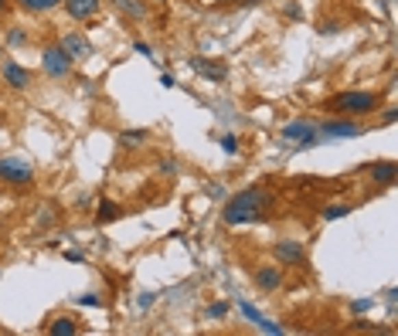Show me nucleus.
Masks as SVG:
<instances>
[{"mask_svg": "<svg viewBox=\"0 0 398 336\" xmlns=\"http://www.w3.org/2000/svg\"><path fill=\"white\" fill-rule=\"evenodd\" d=\"M228 313H232V306H228V302H211V306L204 309V316H208V320H225Z\"/></svg>", "mask_w": 398, "mask_h": 336, "instance_id": "obj_19", "label": "nucleus"}, {"mask_svg": "<svg viewBox=\"0 0 398 336\" xmlns=\"http://www.w3.org/2000/svg\"><path fill=\"white\" fill-rule=\"evenodd\" d=\"M0 180L10 187H31L34 183V167L24 157H0Z\"/></svg>", "mask_w": 398, "mask_h": 336, "instance_id": "obj_3", "label": "nucleus"}, {"mask_svg": "<svg viewBox=\"0 0 398 336\" xmlns=\"http://www.w3.org/2000/svg\"><path fill=\"white\" fill-rule=\"evenodd\" d=\"M143 140H147L143 129H129V133H123V143H133V146H136V143H143Z\"/></svg>", "mask_w": 398, "mask_h": 336, "instance_id": "obj_23", "label": "nucleus"}, {"mask_svg": "<svg viewBox=\"0 0 398 336\" xmlns=\"http://www.w3.org/2000/svg\"><path fill=\"white\" fill-rule=\"evenodd\" d=\"M62 7L69 10L72 21H89L99 10V0H62Z\"/></svg>", "mask_w": 398, "mask_h": 336, "instance_id": "obj_13", "label": "nucleus"}, {"mask_svg": "<svg viewBox=\"0 0 398 336\" xmlns=\"http://www.w3.org/2000/svg\"><path fill=\"white\" fill-rule=\"evenodd\" d=\"M368 177L378 183V187H395V177H398V167L395 160H378L368 167Z\"/></svg>", "mask_w": 398, "mask_h": 336, "instance_id": "obj_11", "label": "nucleus"}, {"mask_svg": "<svg viewBox=\"0 0 398 336\" xmlns=\"http://www.w3.org/2000/svg\"><path fill=\"white\" fill-rule=\"evenodd\" d=\"M221 150H225V153H238V140H235L232 133H228V136H221Z\"/></svg>", "mask_w": 398, "mask_h": 336, "instance_id": "obj_24", "label": "nucleus"}, {"mask_svg": "<svg viewBox=\"0 0 398 336\" xmlns=\"http://www.w3.org/2000/svg\"><path fill=\"white\" fill-rule=\"evenodd\" d=\"M316 133H323V136H330V140H354V136L364 133V126H361L358 119H351V116H334V119L320 122Z\"/></svg>", "mask_w": 398, "mask_h": 336, "instance_id": "obj_5", "label": "nucleus"}, {"mask_svg": "<svg viewBox=\"0 0 398 336\" xmlns=\"http://www.w3.org/2000/svg\"><path fill=\"white\" fill-rule=\"evenodd\" d=\"M191 68H195V72H201L204 79H211V82H225V79H228V68H225V65H218V62L195 58V62H191Z\"/></svg>", "mask_w": 398, "mask_h": 336, "instance_id": "obj_14", "label": "nucleus"}, {"mask_svg": "<svg viewBox=\"0 0 398 336\" xmlns=\"http://www.w3.org/2000/svg\"><path fill=\"white\" fill-rule=\"evenodd\" d=\"M0 75H3V82L10 85V88H31V72H27L24 65L10 62V58L0 65Z\"/></svg>", "mask_w": 398, "mask_h": 336, "instance_id": "obj_10", "label": "nucleus"}, {"mask_svg": "<svg viewBox=\"0 0 398 336\" xmlns=\"http://www.w3.org/2000/svg\"><path fill=\"white\" fill-rule=\"evenodd\" d=\"M7 44H10V48H17V44H27V31H21V27H10V31H7Z\"/></svg>", "mask_w": 398, "mask_h": 336, "instance_id": "obj_22", "label": "nucleus"}, {"mask_svg": "<svg viewBox=\"0 0 398 336\" xmlns=\"http://www.w3.org/2000/svg\"><path fill=\"white\" fill-rule=\"evenodd\" d=\"M58 44H62V51H65L72 62H86V58H92V44H89V38H86L82 31H65Z\"/></svg>", "mask_w": 398, "mask_h": 336, "instance_id": "obj_7", "label": "nucleus"}, {"mask_svg": "<svg viewBox=\"0 0 398 336\" xmlns=\"http://www.w3.org/2000/svg\"><path fill=\"white\" fill-rule=\"evenodd\" d=\"M126 211L119 207V204H112V201H99V207H96V224H112V221H119Z\"/></svg>", "mask_w": 398, "mask_h": 336, "instance_id": "obj_15", "label": "nucleus"}, {"mask_svg": "<svg viewBox=\"0 0 398 336\" xmlns=\"http://www.w3.org/2000/svg\"><path fill=\"white\" fill-rule=\"evenodd\" d=\"M140 306L150 309V306H153V292H143V296H140Z\"/></svg>", "mask_w": 398, "mask_h": 336, "instance_id": "obj_28", "label": "nucleus"}, {"mask_svg": "<svg viewBox=\"0 0 398 336\" xmlns=\"http://www.w3.org/2000/svg\"><path fill=\"white\" fill-rule=\"evenodd\" d=\"M279 136H283L286 143H299V146H313V143L320 140L313 119H293V122H286V126L279 129Z\"/></svg>", "mask_w": 398, "mask_h": 336, "instance_id": "obj_6", "label": "nucleus"}, {"mask_svg": "<svg viewBox=\"0 0 398 336\" xmlns=\"http://www.w3.org/2000/svg\"><path fill=\"white\" fill-rule=\"evenodd\" d=\"M266 207H269V190L262 187V183H256V187H245V190H238L228 204H225V211H221V221L225 224H249V221H259L262 214H266Z\"/></svg>", "mask_w": 398, "mask_h": 336, "instance_id": "obj_1", "label": "nucleus"}, {"mask_svg": "<svg viewBox=\"0 0 398 336\" xmlns=\"http://www.w3.org/2000/svg\"><path fill=\"white\" fill-rule=\"evenodd\" d=\"M259 330H262V333H273V336H279V333H283V326H276V323H273V320H266V316H262Z\"/></svg>", "mask_w": 398, "mask_h": 336, "instance_id": "obj_25", "label": "nucleus"}, {"mask_svg": "<svg viewBox=\"0 0 398 336\" xmlns=\"http://www.w3.org/2000/svg\"><path fill=\"white\" fill-rule=\"evenodd\" d=\"M252 282H256L259 292H276V289L283 285V268H276V265H262V268H256Z\"/></svg>", "mask_w": 398, "mask_h": 336, "instance_id": "obj_9", "label": "nucleus"}, {"mask_svg": "<svg viewBox=\"0 0 398 336\" xmlns=\"http://www.w3.org/2000/svg\"><path fill=\"white\" fill-rule=\"evenodd\" d=\"M133 51H140L143 58H153V51H150V44H147V41H133Z\"/></svg>", "mask_w": 398, "mask_h": 336, "instance_id": "obj_26", "label": "nucleus"}, {"mask_svg": "<svg viewBox=\"0 0 398 336\" xmlns=\"http://www.w3.org/2000/svg\"><path fill=\"white\" fill-rule=\"evenodd\" d=\"M354 207L351 204H330V207H323V221H340V218H347Z\"/></svg>", "mask_w": 398, "mask_h": 336, "instance_id": "obj_18", "label": "nucleus"}, {"mask_svg": "<svg viewBox=\"0 0 398 336\" xmlns=\"http://www.w3.org/2000/svg\"><path fill=\"white\" fill-rule=\"evenodd\" d=\"M45 333L48 336H75V333H82V320H75V316H55L51 323H45Z\"/></svg>", "mask_w": 398, "mask_h": 336, "instance_id": "obj_12", "label": "nucleus"}, {"mask_svg": "<svg viewBox=\"0 0 398 336\" xmlns=\"http://www.w3.org/2000/svg\"><path fill=\"white\" fill-rule=\"evenodd\" d=\"M75 302H79V306H89V309H102V306H105V302H102L99 296H96V292H86V296H75Z\"/></svg>", "mask_w": 398, "mask_h": 336, "instance_id": "obj_21", "label": "nucleus"}, {"mask_svg": "<svg viewBox=\"0 0 398 336\" xmlns=\"http://www.w3.org/2000/svg\"><path fill=\"white\" fill-rule=\"evenodd\" d=\"M3 14H7V0H0V17H3Z\"/></svg>", "mask_w": 398, "mask_h": 336, "instance_id": "obj_30", "label": "nucleus"}, {"mask_svg": "<svg viewBox=\"0 0 398 336\" xmlns=\"http://www.w3.org/2000/svg\"><path fill=\"white\" fill-rule=\"evenodd\" d=\"M238 313H242V316H245L249 323H256V326L262 323V313H259L256 306H249V302H238Z\"/></svg>", "mask_w": 398, "mask_h": 336, "instance_id": "obj_20", "label": "nucleus"}, {"mask_svg": "<svg viewBox=\"0 0 398 336\" xmlns=\"http://www.w3.org/2000/svg\"><path fill=\"white\" fill-rule=\"evenodd\" d=\"M160 85H164V88H174V75H167V72H164V75H160Z\"/></svg>", "mask_w": 398, "mask_h": 336, "instance_id": "obj_29", "label": "nucleus"}, {"mask_svg": "<svg viewBox=\"0 0 398 336\" xmlns=\"http://www.w3.org/2000/svg\"><path fill=\"white\" fill-rule=\"evenodd\" d=\"M273 255H276L279 265H303L306 261V248H303V242H297V238H279L273 245Z\"/></svg>", "mask_w": 398, "mask_h": 336, "instance_id": "obj_8", "label": "nucleus"}, {"mask_svg": "<svg viewBox=\"0 0 398 336\" xmlns=\"http://www.w3.org/2000/svg\"><path fill=\"white\" fill-rule=\"evenodd\" d=\"M72 58L62 51V44H48L45 51H41V68H45V75L48 79H69L72 75Z\"/></svg>", "mask_w": 398, "mask_h": 336, "instance_id": "obj_4", "label": "nucleus"}, {"mask_svg": "<svg viewBox=\"0 0 398 336\" xmlns=\"http://www.w3.org/2000/svg\"><path fill=\"white\" fill-rule=\"evenodd\" d=\"M382 105H385V95L375 92V88H347V92H337V95H330L323 102V109L330 116H351V119L378 112Z\"/></svg>", "mask_w": 398, "mask_h": 336, "instance_id": "obj_2", "label": "nucleus"}, {"mask_svg": "<svg viewBox=\"0 0 398 336\" xmlns=\"http://www.w3.org/2000/svg\"><path fill=\"white\" fill-rule=\"evenodd\" d=\"M371 306H375V299H358V302H354L351 309H354V313H368Z\"/></svg>", "mask_w": 398, "mask_h": 336, "instance_id": "obj_27", "label": "nucleus"}, {"mask_svg": "<svg viewBox=\"0 0 398 336\" xmlns=\"http://www.w3.org/2000/svg\"><path fill=\"white\" fill-rule=\"evenodd\" d=\"M112 7H119L126 17H133V21H143L147 17V7L140 3V0H109Z\"/></svg>", "mask_w": 398, "mask_h": 336, "instance_id": "obj_16", "label": "nucleus"}, {"mask_svg": "<svg viewBox=\"0 0 398 336\" xmlns=\"http://www.w3.org/2000/svg\"><path fill=\"white\" fill-rule=\"evenodd\" d=\"M24 10H31V14H48V10H55V7H62V0H17Z\"/></svg>", "mask_w": 398, "mask_h": 336, "instance_id": "obj_17", "label": "nucleus"}]
</instances>
